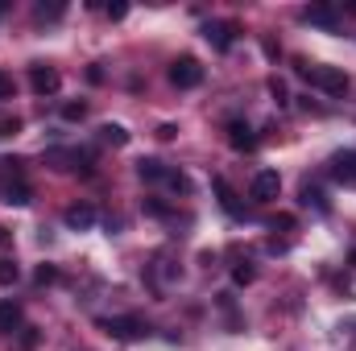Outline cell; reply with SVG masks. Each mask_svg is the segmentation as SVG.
Returning <instances> with one entry per match:
<instances>
[{
	"label": "cell",
	"instance_id": "obj_1",
	"mask_svg": "<svg viewBox=\"0 0 356 351\" xmlns=\"http://www.w3.org/2000/svg\"><path fill=\"white\" fill-rule=\"evenodd\" d=\"M302 75L319 91H327V95H344L348 91V75L340 67H302Z\"/></svg>",
	"mask_w": 356,
	"mask_h": 351
},
{
	"label": "cell",
	"instance_id": "obj_2",
	"mask_svg": "<svg viewBox=\"0 0 356 351\" xmlns=\"http://www.w3.org/2000/svg\"><path fill=\"white\" fill-rule=\"evenodd\" d=\"M99 331H108L112 339H141L149 327L141 318H133V314H120V318H99Z\"/></svg>",
	"mask_w": 356,
	"mask_h": 351
},
{
	"label": "cell",
	"instance_id": "obj_3",
	"mask_svg": "<svg viewBox=\"0 0 356 351\" xmlns=\"http://www.w3.org/2000/svg\"><path fill=\"white\" fill-rule=\"evenodd\" d=\"M170 83L182 91H191V87H199L203 83V67L195 62V58H178L175 67H170Z\"/></svg>",
	"mask_w": 356,
	"mask_h": 351
},
{
	"label": "cell",
	"instance_id": "obj_4",
	"mask_svg": "<svg viewBox=\"0 0 356 351\" xmlns=\"http://www.w3.org/2000/svg\"><path fill=\"white\" fill-rule=\"evenodd\" d=\"M29 87L38 91V95H54V91L63 87V75L54 71V67H29Z\"/></svg>",
	"mask_w": 356,
	"mask_h": 351
},
{
	"label": "cell",
	"instance_id": "obj_5",
	"mask_svg": "<svg viewBox=\"0 0 356 351\" xmlns=\"http://www.w3.org/2000/svg\"><path fill=\"white\" fill-rule=\"evenodd\" d=\"M203 37H207L216 50H228L232 37H236V25H232V21H207V25H203Z\"/></svg>",
	"mask_w": 356,
	"mask_h": 351
},
{
	"label": "cell",
	"instance_id": "obj_6",
	"mask_svg": "<svg viewBox=\"0 0 356 351\" xmlns=\"http://www.w3.org/2000/svg\"><path fill=\"white\" fill-rule=\"evenodd\" d=\"M277 190H282V178L273 174V170H261V174L253 178V186H249V194H253L257 203H269V198H277Z\"/></svg>",
	"mask_w": 356,
	"mask_h": 351
},
{
	"label": "cell",
	"instance_id": "obj_7",
	"mask_svg": "<svg viewBox=\"0 0 356 351\" xmlns=\"http://www.w3.org/2000/svg\"><path fill=\"white\" fill-rule=\"evenodd\" d=\"M67 228L71 232H88V228H95V207H88V203H79V207H67Z\"/></svg>",
	"mask_w": 356,
	"mask_h": 351
},
{
	"label": "cell",
	"instance_id": "obj_8",
	"mask_svg": "<svg viewBox=\"0 0 356 351\" xmlns=\"http://www.w3.org/2000/svg\"><path fill=\"white\" fill-rule=\"evenodd\" d=\"M332 178L336 182H356V149H344L332 157Z\"/></svg>",
	"mask_w": 356,
	"mask_h": 351
},
{
	"label": "cell",
	"instance_id": "obj_9",
	"mask_svg": "<svg viewBox=\"0 0 356 351\" xmlns=\"http://www.w3.org/2000/svg\"><path fill=\"white\" fill-rule=\"evenodd\" d=\"M228 141H232V149H253V145H257L253 128H249V124H241V120H232V124H228Z\"/></svg>",
	"mask_w": 356,
	"mask_h": 351
},
{
	"label": "cell",
	"instance_id": "obj_10",
	"mask_svg": "<svg viewBox=\"0 0 356 351\" xmlns=\"http://www.w3.org/2000/svg\"><path fill=\"white\" fill-rule=\"evenodd\" d=\"M307 21H311V25H323V29H336V25H340V12L327 8V4H315V8H307Z\"/></svg>",
	"mask_w": 356,
	"mask_h": 351
},
{
	"label": "cell",
	"instance_id": "obj_11",
	"mask_svg": "<svg viewBox=\"0 0 356 351\" xmlns=\"http://www.w3.org/2000/svg\"><path fill=\"white\" fill-rule=\"evenodd\" d=\"M211 186H216V194H220V203H224L228 215H245V207L236 203V194H232V186H228L224 178H211Z\"/></svg>",
	"mask_w": 356,
	"mask_h": 351
},
{
	"label": "cell",
	"instance_id": "obj_12",
	"mask_svg": "<svg viewBox=\"0 0 356 351\" xmlns=\"http://www.w3.org/2000/svg\"><path fill=\"white\" fill-rule=\"evenodd\" d=\"M17 327H21V306L17 302H0V331L13 335Z\"/></svg>",
	"mask_w": 356,
	"mask_h": 351
},
{
	"label": "cell",
	"instance_id": "obj_13",
	"mask_svg": "<svg viewBox=\"0 0 356 351\" xmlns=\"http://www.w3.org/2000/svg\"><path fill=\"white\" fill-rule=\"evenodd\" d=\"M137 174L145 178V182H166L170 170L162 166V162H154V157H145V162H137Z\"/></svg>",
	"mask_w": 356,
	"mask_h": 351
},
{
	"label": "cell",
	"instance_id": "obj_14",
	"mask_svg": "<svg viewBox=\"0 0 356 351\" xmlns=\"http://www.w3.org/2000/svg\"><path fill=\"white\" fill-rule=\"evenodd\" d=\"M29 198H33V190H29V182H25V178H21V182H13V186L4 190V203H13V207H25Z\"/></svg>",
	"mask_w": 356,
	"mask_h": 351
},
{
	"label": "cell",
	"instance_id": "obj_15",
	"mask_svg": "<svg viewBox=\"0 0 356 351\" xmlns=\"http://www.w3.org/2000/svg\"><path fill=\"white\" fill-rule=\"evenodd\" d=\"M99 141H104V145H116V149H120V145H129V132H124L120 124H104V128H99Z\"/></svg>",
	"mask_w": 356,
	"mask_h": 351
},
{
	"label": "cell",
	"instance_id": "obj_16",
	"mask_svg": "<svg viewBox=\"0 0 356 351\" xmlns=\"http://www.w3.org/2000/svg\"><path fill=\"white\" fill-rule=\"evenodd\" d=\"M17 277H21V268H17V264H13V261H0V285H13Z\"/></svg>",
	"mask_w": 356,
	"mask_h": 351
},
{
	"label": "cell",
	"instance_id": "obj_17",
	"mask_svg": "<svg viewBox=\"0 0 356 351\" xmlns=\"http://www.w3.org/2000/svg\"><path fill=\"white\" fill-rule=\"evenodd\" d=\"M253 277H257V273H253V264H236V268H232V281H236V285H249Z\"/></svg>",
	"mask_w": 356,
	"mask_h": 351
},
{
	"label": "cell",
	"instance_id": "obj_18",
	"mask_svg": "<svg viewBox=\"0 0 356 351\" xmlns=\"http://www.w3.org/2000/svg\"><path fill=\"white\" fill-rule=\"evenodd\" d=\"M88 116V103H67L63 108V120H83Z\"/></svg>",
	"mask_w": 356,
	"mask_h": 351
},
{
	"label": "cell",
	"instance_id": "obj_19",
	"mask_svg": "<svg viewBox=\"0 0 356 351\" xmlns=\"http://www.w3.org/2000/svg\"><path fill=\"white\" fill-rule=\"evenodd\" d=\"M302 203H307V207H311V203H315V207H319V211H327V203H323V194H319V190H311V186H307V190H302Z\"/></svg>",
	"mask_w": 356,
	"mask_h": 351
},
{
	"label": "cell",
	"instance_id": "obj_20",
	"mask_svg": "<svg viewBox=\"0 0 356 351\" xmlns=\"http://www.w3.org/2000/svg\"><path fill=\"white\" fill-rule=\"evenodd\" d=\"M33 348H38V331L25 327V335H21V351H33Z\"/></svg>",
	"mask_w": 356,
	"mask_h": 351
},
{
	"label": "cell",
	"instance_id": "obj_21",
	"mask_svg": "<svg viewBox=\"0 0 356 351\" xmlns=\"http://www.w3.org/2000/svg\"><path fill=\"white\" fill-rule=\"evenodd\" d=\"M46 17H63V4H38V21H46Z\"/></svg>",
	"mask_w": 356,
	"mask_h": 351
},
{
	"label": "cell",
	"instance_id": "obj_22",
	"mask_svg": "<svg viewBox=\"0 0 356 351\" xmlns=\"http://www.w3.org/2000/svg\"><path fill=\"white\" fill-rule=\"evenodd\" d=\"M269 91H273L277 103H286V83H282V79H269Z\"/></svg>",
	"mask_w": 356,
	"mask_h": 351
},
{
	"label": "cell",
	"instance_id": "obj_23",
	"mask_svg": "<svg viewBox=\"0 0 356 351\" xmlns=\"http://www.w3.org/2000/svg\"><path fill=\"white\" fill-rule=\"evenodd\" d=\"M8 95H13V79L0 71V99H8Z\"/></svg>",
	"mask_w": 356,
	"mask_h": 351
},
{
	"label": "cell",
	"instance_id": "obj_24",
	"mask_svg": "<svg viewBox=\"0 0 356 351\" xmlns=\"http://www.w3.org/2000/svg\"><path fill=\"white\" fill-rule=\"evenodd\" d=\"M145 211H149V215H170V211H166V207H162L158 198H149V203H145Z\"/></svg>",
	"mask_w": 356,
	"mask_h": 351
},
{
	"label": "cell",
	"instance_id": "obj_25",
	"mask_svg": "<svg viewBox=\"0 0 356 351\" xmlns=\"http://www.w3.org/2000/svg\"><path fill=\"white\" fill-rule=\"evenodd\" d=\"M54 277H58V273H54L50 264H42V268H38V281H42V285H46V281H54Z\"/></svg>",
	"mask_w": 356,
	"mask_h": 351
},
{
	"label": "cell",
	"instance_id": "obj_26",
	"mask_svg": "<svg viewBox=\"0 0 356 351\" xmlns=\"http://www.w3.org/2000/svg\"><path fill=\"white\" fill-rule=\"evenodd\" d=\"M124 12H129V8H124V4H108V17H112V21H120V17H124Z\"/></svg>",
	"mask_w": 356,
	"mask_h": 351
},
{
	"label": "cell",
	"instance_id": "obj_27",
	"mask_svg": "<svg viewBox=\"0 0 356 351\" xmlns=\"http://www.w3.org/2000/svg\"><path fill=\"white\" fill-rule=\"evenodd\" d=\"M0 244H8V228H0Z\"/></svg>",
	"mask_w": 356,
	"mask_h": 351
}]
</instances>
